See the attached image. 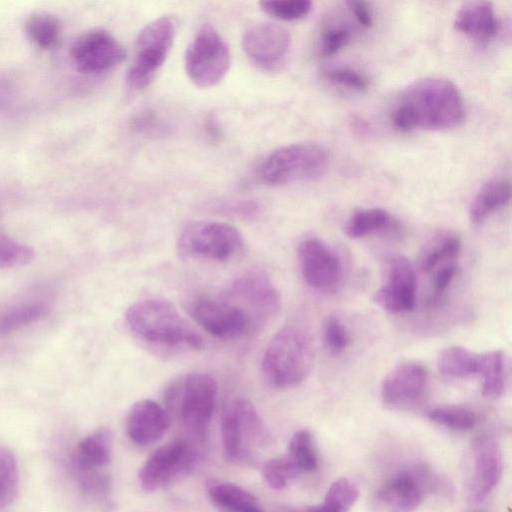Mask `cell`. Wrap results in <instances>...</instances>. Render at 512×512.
<instances>
[{"instance_id": "cell-1", "label": "cell", "mask_w": 512, "mask_h": 512, "mask_svg": "<svg viewBox=\"0 0 512 512\" xmlns=\"http://www.w3.org/2000/svg\"><path fill=\"white\" fill-rule=\"evenodd\" d=\"M465 108L460 91L447 79L428 77L410 84L400 95L391 119L401 131H445L460 126Z\"/></svg>"}, {"instance_id": "cell-2", "label": "cell", "mask_w": 512, "mask_h": 512, "mask_svg": "<svg viewBox=\"0 0 512 512\" xmlns=\"http://www.w3.org/2000/svg\"><path fill=\"white\" fill-rule=\"evenodd\" d=\"M125 322L140 340L167 349H199L202 338L177 308L164 299H143L130 305Z\"/></svg>"}, {"instance_id": "cell-3", "label": "cell", "mask_w": 512, "mask_h": 512, "mask_svg": "<svg viewBox=\"0 0 512 512\" xmlns=\"http://www.w3.org/2000/svg\"><path fill=\"white\" fill-rule=\"evenodd\" d=\"M313 360L314 349L310 336L298 326L287 325L269 342L261 366L271 385L288 388L306 379Z\"/></svg>"}, {"instance_id": "cell-4", "label": "cell", "mask_w": 512, "mask_h": 512, "mask_svg": "<svg viewBox=\"0 0 512 512\" xmlns=\"http://www.w3.org/2000/svg\"><path fill=\"white\" fill-rule=\"evenodd\" d=\"M244 240L234 226L215 220L186 223L178 236L177 249L183 258L227 261L241 252Z\"/></svg>"}, {"instance_id": "cell-5", "label": "cell", "mask_w": 512, "mask_h": 512, "mask_svg": "<svg viewBox=\"0 0 512 512\" xmlns=\"http://www.w3.org/2000/svg\"><path fill=\"white\" fill-rule=\"evenodd\" d=\"M217 391V383L211 375L191 372L168 388L167 406L189 430L203 436L216 405Z\"/></svg>"}, {"instance_id": "cell-6", "label": "cell", "mask_w": 512, "mask_h": 512, "mask_svg": "<svg viewBox=\"0 0 512 512\" xmlns=\"http://www.w3.org/2000/svg\"><path fill=\"white\" fill-rule=\"evenodd\" d=\"M326 149L313 142L294 143L273 151L261 167L262 179L270 185L311 181L327 169Z\"/></svg>"}, {"instance_id": "cell-7", "label": "cell", "mask_w": 512, "mask_h": 512, "mask_svg": "<svg viewBox=\"0 0 512 512\" xmlns=\"http://www.w3.org/2000/svg\"><path fill=\"white\" fill-rule=\"evenodd\" d=\"M175 37L174 21L161 16L149 22L139 33L132 62L126 76L130 89H145L165 63Z\"/></svg>"}, {"instance_id": "cell-8", "label": "cell", "mask_w": 512, "mask_h": 512, "mask_svg": "<svg viewBox=\"0 0 512 512\" xmlns=\"http://www.w3.org/2000/svg\"><path fill=\"white\" fill-rule=\"evenodd\" d=\"M184 65L189 79L200 88H210L227 75L231 56L229 47L210 24H203L187 46Z\"/></svg>"}, {"instance_id": "cell-9", "label": "cell", "mask_w": 512, "mask_h": 512, "mask_svg": "<svg viewBox=\"0 0 512 512\" xmlns=\"http://www.w3.org/2000/svg\"><path fill=\"white\" fill-rule=\"evenodd\" d=\"M384 282L373 301L389 313H407L416 303L417 278L414 265L402 254H391L384 261Z\"/></svg>"}, {"instance_id": "cell-10", "label": "cell", "mask_w": 512, "mask_h": 512, "mask_svg": "<svg viewBox=\"0 0 512 512\" xmlns=\"http://www.w3.org/2000/svg\"><path fill=\"white\" fill-rule=\"evenodd\" d=\"M242 47L254 65L264 71L273 72L285 63L291 47V36L279 24L259 22L244 32Z\"/></svg>"}, {"instance_id": "cell-11", "label": "cell", "mask_w": 512, "mask_h": 512, "mask_svg": "<svg viewBox=\"0 0 512 512\" xmlns=\"http://www.w3.org/2000/svg\"><path fill=\"white\" fill-rule=\"evenodd\" d=\"M194 465V454L183 440L169 442L156 449L141 467L138 479L147 492L170 483L187 472Z\"/></svg>"}, {"instance_id": "cell-12", "label": "cell", "mask_w": 512, "mask_h": 512, "mask_svg": "<svg viewBox=\"0 0 512 512\" xmlns=\"http://www.w3.org/2000/svg\"><path fill=\"white\" fill-rule=\"evenodd\" d=\"M70 55L79 71L100 73L120 64L126 53L109 31L95 28L84 32L74 41Z\"/></svg>"}, {"instance_id": "cell-13", "label": "cell", "mask_w": 512, "mask_h": 512, "mask_svg": "<svg viewBox=\"0 0 512 512\" xmlns=\"http://www.w3.org/2000/svg\"><path fill=\"white\" fill-rule=\"evenodd\" d=\"M188 310L194 321L216 338H238L249 326L246 311L223 300L198 297L189 304Z\"/></svg>"}, {"instance_id": "cell-14", "label": "cell", "mask_w": 512, "mask_h": 512, "mask_svg": "<svg viewBox=\"0 0 512 512\" xmlns=\"http://www.w3.org/2000/svg\"><path fill=\"white\" fill-rule=\"evenodd\" d=\"M302 276L316 289H324L338 282L341 263L335 252L318 238L302 240L297 248Z\"/></svg>"}, {"instance_id": "cell-15", "label": "cell", "mask_w": 512, "mask_h": 512, "mask_svg": "<svg viewBox=\"0 0 512 512\" xmlns=\"http://www.w3.org/2000/svg\"><path fill=\"white\" fill-rule=\"evenodd\" d=\"M428 370L421 363L407 361L396 365L383 379L382 400L390 406H406L417 402L428 384Z\"/></svg>"}, {"instance_id": "cell-16", "label": "cell", "mask_w": 512, "mask_h": 512, "mask_svg": "<svg viewBox=\"0 0 512 512\" xmlns=\"http://www.w3.org/2000/svg\"><path fill=\"white\" fill-rule=\"evenodd\" d=\"M171 424L167 410L150 399L134 403L126 418V432L138 445H149L161 439Z\"/></svg>"}, {"instance_id": "cell-17", "label": "cell", "mask_w": 512, "mask_h": 512, "mask_svg": "<svg viewBox=\"0 0 512 512\" xmlns=\"http://www.w3.org/2000/svg\"><path fill=\"white\" fill-rule=\"evenodd\" d=\"M501 473L502 456L497 440L490 434L479 436L473 449V498L484 499L499 482Z\"/></svg>"}, {"instance_id": "cell-18", "label": "cell", "mask_w": 512, "mask_h": 512, "mask_svg": "<svg viewBox=\"0 0 512 512\" xmlns=\"http://www.w3.org/2000/svg\"><path fill=\"white\" fill-rule=\"evenodd\" d=\"M236 297L241 298L259 316H271L279 308L280 296L266 275L249 272L236 280L232 287Z\"/></svg>"}, {"instance_id": "cell-19", "label": "cell", "mask_w": 512, "mask_h": 512, "mask_svg": "<svg viewBox=\"0 0 512 512\" xmlns=\"http://www.w3.org/2000/svg\"><path fill=\"white\" fill-rule=\"evenodd\" d=\"M112 436L108 429L100 428L81 439L70 456L73 474L99 471L111 459Z\"/></svg>"}, {"instance_id": "cell-20", "label": "cell", "mask_w": 512, "mask_h": 512, "mask_svg": "<svg viewBox=\"0 0 512 512\" xmlns=\"http://www.w3.org/2000/svg\"><path fill=\"white\" fill-rule=\"evenodd\" d=\"M378 498L393 512H412L422 502V483L409 471L399 472L383 484Z\"/></svg>"}, {"instance_id": "cell-21", "label": "cell", "mask_w": 512, "mask_h": 512, "mask_svg": "<svg viewBox=\"0 0 512 512\" xmlns=\"http://www.w3.org/2000/svg\"><path fill=\"white\" fill-rule=\"evenodd\" d=\"M457 31L478 41H487L498 31V20L492 3L473 1L465 3L454 20Z\"/></svg>"}, {"instance_id": "cell-22", "label": "cell", "mask_w": 512, "mask_h": 512, "mask_svg": "<svg viewBox=\"0 0 512 512\" xmlns=\"http://www.w3.org/2000/svg\"><path fill=\"white\" fill-rule=\"evenodd\" d=\"M461 250L460 238L450 231H439L430 236L418 254V267L430 273L441 265L457 259Z\"/></svg>"}, {"instance_id": "cell-23", "label": "cell", "mask_w": 512, "mask_h": 512, "mask_svg": "<svg viewBox=\"0 0 512 512\" xmlns=\"http://www.w3.org/2000/svg\"><path fill=\"white\" fill-rule=\"evenodd\" d=\"M511 199L510 181L504 178L485 183L473 198L469 207L470 220L481 223L497 210L505 207Z\"/></svg>"}, {"instance_id": "cell-24", "label": "cell", "mask_w": 512, "mask_h": 512, "mask_svg": "<svg viewBox=\"0 0 512 512\" xmlns=\"http://www.w3.org/2000/svg\"><path fill=\"white\" fill-rule=\"evenodd\" d=\"M49 305L42 299H27L0 309V333L6 334L37 322L47 315Z\"/></svg>"}, {"instance_id": "cell-25", "label": "cell", "mask_w": 512, "mask_h": 512, "mask_svg": "<svg viewBox=\"0 0 512 512\" xmlns=\"http://www.w3.org/2000/svg\"><path fill=\"white\" fill-rule=\"evenodd\" d=\"M211 501L229 512H263L256 498L234 483H214L208 488Z\"/></svg>"}, {"instance_id": "cell-26", "label": "cell", "mask_w": 512, "mask_h": 512, "mask_svg": "<svg viewBox=\"0 0 512 512\" xmlns=\"http://www.w3.org/2000/svg\"><path fill=\"white\" fill-rule=\"evenodd\" d=\"M477 374L482 378V394L496 398L505 390V357L500 350L478 354Z\"/></svg>"}, {"instance_id": "cell-27", "label": "cell", "mask_w": 512, "mask_h": 512, "mask_svg": "<svg viewBox=\"0 0 512 512\" xmlns=\"http://www.w3.org/2000/svg\"><path fill=\"white\" fill-rule=\"evenodd\" d=\"M394 226L392 216L384 209H362L353 213L344 225L345 234L353 239L381 232Z\"/></svg>"}, {"instance_id": "cell-28", "label": "cell", "mask_w": 512, "mask_h": 512, "mask_svg": "<svg viewBox=\"0 0 512 512\" xmlns=\"http://www.w3.org/2000/svg\"><path fill=\"white\" fill-rule=\"evenodd\" d=\"M61 30L59 18L48 12L33 13L25 22V33L30 42L44 50L57 45Z\"/></svg>"}, {"instance_id": "cell-29", "label": "cell", "mask_w": 512, "mask_h": 512, "mask_svg": "<svg viewBox=\"0 0 512 512\" xmlns=\"http://www.w3.org/2000/svg\"><path fill=\"white\" fill-rule=\"evenodd\" d=\"M478 354L460 346L443 349L437 358L438 371L447 377L462 378L477 374Z\"/></svg>"}, {"instance_id": "cell-30", "label": "cell", "mask_w": 512, "mask_h": 512, "mask_svg": "<svg viewBox=\"0 0 512 512\" xmlns=\"http://www.w3.org/2000/svg\"><path fill=\"white\" fill-rule=\"evenodd\" d=\"M221 437L226 457L233 462L245 457L240 435L237 398L230 400L221 414Z\"/></svg>"}, {"instance_id": "cell-31", "label": "cell", "mask_w": 512, "mask_h": 512, "mask_svg": "<svg viewBox=\"0 0 512 512\" xmlns=\"http://www.w3.org/2000/svg\"><path fill=\"white\" fill-rule=\"evenodd\" d=\"M20 472L15 455L0 444V508L10 505L17 497Z\"/></svg>"}, {"instance_id": "cell-32", "label": "cell", "mask_w": 512, "mask_h": 512, "mask_svg": "<svg viewBox=\"0 0 512 512\" xmlns=\"http://www.w3.org/2000/svg\"><path fill=\"white\" fill-rule=\"evenodd\" d=\"M359 496L357 486L347 478H339L329 486L319 512H348Z\"/></svg>"}, {"instance_id": "cell-33", "label": "cell", "mask_w": 512, "mask_h": 512, "mask_svg": "<svg viewBox=\"0 0 512 512\" xmlns=\"http://www.w3.org/2000/svg\"><path fill=\"white\" fill-rule=\"evenodd\" d=\"M288 456L300 471L311 472L317 468L318 459L313 437L308 430L296 431L289 441Z\"/></svg>"}, {"instance_id": "cell-34", "label": "cell", "mask_w": 512, "mask_h": 512, "mask_svg": "<svg viewBox=\"0 0 512 512\" xmlns=\"http://www.w3.org/2000/svg\"><path fill=\"white\" fill-rule=\"evenodd\" d=\"M428 418L454 430H469L476 425L474 411L462 406H438L428 412Z\"/></svg>"}, {"instance_id": "cell-35", "label": "cell", "mask_w": 512, "mask_h": 512, "mask_svg": "<svg viewBox=\"0 0 512 512\" xmlns=\"http://www.w3.org/2000/svg\"><path fill=\"white\" fill-rule=\"evenodd\" d=\"M300 472L289 456L270 459L262 468L264 481L275 490L285 488Z\"/></svg>"}, {"instance_id": "cell-36", "label": "cell", "mask_w": 512, "mask_h": 512, "mask_svg": "<svg viewBox=\"0 0 512 512\" xmlns=\"http://www.w3.org/2000/svg\"><path fill=\"white\" fill-rule=\"evenodd\" d=\"M33 258L34 251L29 246L0 233V268L25 266Z\"/></svg>"}, {"instance_id": "cell-37", "label": "cell", "mask_w": 512, "mask_h": 512, "mask_svg": "<svg viewBox=\"0 0 512 512\" xmlns=\"http://www.w3.org/2000/svg\"><path fill=\"white\" fill-rule=\"evenodd\" d=\"M260 6L267 14L283 21L300 20L312 10L308 0L262 1Z\"/></svg>"}, {"instance_id": "cell-38", "label": "cell", "mask_w": 512, "mask_h": 512, "mask_svg": "<svg viewBox=\"0 0 512 512\" xmlns=\"http://www.w3.org/2000/svg\"><path fill=\"white\" fill-rule=\"evenodd\" d=\"M325 79L332 85L351 91L366 92L369 79L358 71L348 67H334L324 72Z\"/></svg>"}, {"instance_id": "cell-39", "label": "cell", "mask_w": 512, "mask_h": 512, "mask_svg": "<svg viewBox=\"0 0 512 512\" xmlns=\"http://www.w3.org/2000/svg\"><path fill=\"white\" fill-rule=\"evenodd\" d=\"M323 340L330 353H343L351 344V336L346 326L336 317H329L323 327Z\"/></svg>"}, {"instance_id": "cell-40", "label": "cell", "mask_w": 512, "mask_h": 512, "mask_svg": "<svg viewBox=\"0 0 512 512\" xmlns=\"http://www.w3.org/2000/svg\"><path fill=\"white\" fill-rule=\"evenodd\" d=\"M351 31L346 26H333L325 30L321 37L320 54L323 57L332 56L350 41Z\"/></svg>"}, {"instance_id": "cell-41", "label": "cell", "mask_w": 512, "mask_h": 512, "mask_svg": "<svg viewBox=\"0 0 512 512\" xmlns=\"http://www.w3.org/2000/svg\"><path fill=\"white\" fill-rule=\"evenodd\" d=\"M457 271L458 266L454 261L441 265L432 271L434 272V276L432 280L433 294L429 300L431 305H435L440 302L444 292L451 285L457 275Z\"/></svg>"}, {"instance_id": "cell-42", "label": "cell", "mask_w": 512, "mask_h": 512, "mask_svg": "<svg viewBox=\"0 0 512 512\" xmlns=\"http://www.w3.org/2000/svg\"><path fill=\"white\" fill-rule=\"evenodd\" d=\"M132 126L140 133L152 134L163 129L162 122L158 116L149 110L142 111L132 120Z\"/></svg>"}, {"instance_id": "cell-43", "label": "cell", "mask_w": 512, "mask_h": 512, "mask_svg": "<svg viewBox=\"0 0 512 512\" xmlns=\"http://www.w3.org/2000/svg\"><path fill=\"white\" fill-rule=\"evenodd\" d=\"M349 10L355 19L363 27H371L373 25V14L369 5L364 1H349Z\"/></svg>"}]
</instances>
